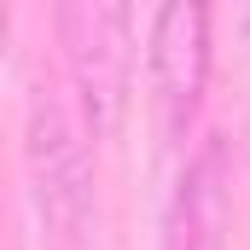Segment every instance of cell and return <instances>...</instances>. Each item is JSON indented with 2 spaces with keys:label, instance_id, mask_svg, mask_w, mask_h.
<instances>
[{
  "label": "cell",
  "instance_id": "cell-1",
  "mask_svg": "<svg viewBox=\"0 0 250 250\" xmlns=\"http://www.w3.org/2000/svg\"><path fill=\"white\" fill-rule=\"evenodd\" d=\"M59 35H64L76 99H82V123L93 140H111L128 117L134 18L123 0H70V6H59Z\"/></svg>",
  "mask_w": 250,
  "mask_h": 250
},
{
  "label": "cell",
  "instance_id": "cell-2",
  "mask_svg": "<svg viewBox=\"0 0 250 250\" xmlns=\"http://www.w3.org/2000/svg\"><path fill=\"white\" fill-rule=\"evenodd\" d=\"M29 169H35L47 250H87V215H93L87 157H82V140L53 87H35V99H29Z\"/></svg>",
  "mask_w": 250,
  "mask_h": 250
},
{
  "label": "cell",
  "instance_id": "cell-3",
  "mask_svg": "<svg viewBox=\"0 0 250 250\" xmlns=\"http://www.w3.org/2000/svg\"><path fill=\"white\" fill-rule=\"evenodd\" d=\"M204 82H209V6L198 0H169L151 18V93H157V117L163 134L181 140L204 105Z\"/></svg>",
  "mask_w": 250,
  "mask_h": 250
},
{
  "label": "cell",
  "instance_id": "cell-4",
  "mask_svg": "<svg viewBox=\"0 0 250 250\" xmlns=\"http://www.w3.org/2000/svg\"><path fill=\"white\" fill-rule=\"evenodd\" d=\"M227 227H233V157H227V140L209 134L181 169L163 250H221Z\"/></svg>",
  "mask_w": 250,
  "mask_h": 250
}]
</instances>
